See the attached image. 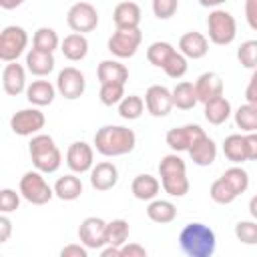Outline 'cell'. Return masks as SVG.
<instances>
[{
	"label": "cell",
	"mask_w": 257,
	"mask_h": 257,
	"mask_svg": "<svg viewBox=\"0 0 257 257\" xmlns=\"http://www.w3.org/2000/svg\"><path fill=\"white\" fill-rule=\"evenodd\" d=\"M137 145V135L133 128L120 124H104L94 133V149L102 157H122L128 155Z\"/></svg>",
	"instance_id": "6da1fadb"
},
{
	"label": "cell",
	"mask_w": 257,
	"mask_h": 257,
	"mask_svg": "<svg viewBox=\"0 0 257 257\" xmlns=\"http://www.w3.org/2000/svg\"><path fill=\"white\" fill-rule=\"evenodd\" d=\"M179 247L187 257H211L217 249L215 231L199 221L187 223L179 233Z\"/></svg>",
	"instance_id": "7a4b0ae2"
},
{
	"label": "cell",
	"mask_w": 257,
	"mask_h": 257,
	"mask_svg": "<svg viewBox=\"0 0 257 257\" xmlns=\"http://www.w3.org/2000/svg\"><path fill=\"white\" fill-rule=\"evenodd\" d=\"M28 153H30L34 169H38L40 173L50 175L60 169L62 155L50 135H42V133L34 135L32 141L28 143Z\"/></svg>",
	"instance_id": "3957f363"
},
{
	"label": "cell",
	"mask_w": 257,
	"mask_h": 257,
	"mask_svg": "<svg viewBox=\"0 0 257 257\" xmlns=\"http://www.w3.org/2000/svg\"><path fill=\"white\" fill-rule=\"evenodd\" d=\"M207 32H209V40L213 44L227 46L237 36V22H235L231 12L221 10V8H213L207 16Z\"/></svg>",
	"instance_id": "277c9868"
},
{
	"label": "cell",
	"mask_w": 257,
	"mask_h": 257,
	"mask_svg": "<svg viewBox=\"0 0 257 257\" xmlns=\"http://www.w3.org/2000/svg\"><path fill=\"white\" fill-rule=\"evenodd\" d=\"M42 175L44 173H40L36 169V171H26L20 177L18 191H20L22 199H26L32 205H46L52 197H56L54 195V187H50Z\"/></svg>",
	"instance_id": "5b68a950"
},
{
	"label": "cell",
	"mask_w": 257,
	"mask_h": 257,
	"mask_svg": "<svg viewBox=\"0 0 257 257\" xmlns=\"http://www.w3.org/2000/svg\"><path fill=\"white\" fill-rule=\"evenodd\" d=\"M143 42V32L141 28H116L112 36L108 38L106 46L108 52L116 58H131L137 54L139 46Z\"/></svg>",
	"instance_id": "8992f818"
},
{
	"label": "cell",
	"mask_w": 257,
	"mask_h": 257,
	"mask_svg": "<svg viewBox=\"0 0 257 257\" xmlns=\"http://www.w3.org/2000/svg\"><path fill=\"white\" fill-rule=\"evenodd\" d=\"M26 46H28V34L22 26L10 24L0 32V60L2 62L18 60V56L26 50Z\"/></svg>",
	"instance_id": "52a82bcc"
},
{
	"label": "cell",
	"mask_w": 257,
	"mask_h": 257,
	"mask_svg": "<svg viewBox=\"0 0 257 257\" xmlns=\"http://www.w3.org/2000/svg\"><path fill=\"white\" fill-rule=\"evenodd\" d=\"M44 124H46V116L36 106L22 108V110L14 112L10 118V128L18 137H34L44 128Z\"/></svg>",
	"instance_id": "ba28073f"
},
{
	"label": "cell",
	"mask_w": 257,
	"mask_h": 257,
	"mask_svg": "<svg viewBox=\"0 0 257 257\" xmlns=\"http://www.w3.org/2000/svg\"><path fill=\"white\" fill-rule=\"evenodd\" d=\"M66 24L72 32H92L98 26V12L90 2H76L68 8L66 14Z\"/></svg>",
	"instance_id": "9c48e42d"
},
{
	"label": "cell",
	"mask_w": 257,
	"mask_h": 257,
	"mask_svg": "<svg viewBox=\"0 0 257 257\" xmlns=\"http://www.w3.org/2000/svg\"><path fill=\"white\" fill-rule=\"evenodd\" d=\"M84 88H86V80H84V74L78 68L66 66V68H62L58 72V76H56V90L66 100L80 98L84 94Z\"/></svg>",
	"instance_id": "30bf717a"
},
{
	"label": "cell",
	"mask_w": 257,
	"mask_h": 257,
	"mask_svg": "<svg viewBox=\"0 0 257 257\" xmlns=\"http://www.w3.org/2000/svg\"><path fill=\"white\" fill-rule=\"evenodd\" d=\"M78 239L88 249H102L106 245V221L100 217H86L78 225Z\"/></svg>",
	"instance_id": "8fae6325"
},
{
	"label": "cell",
	"mask_w": 257,
	"mask_h": 257,
	"mask_svg": "<svg viewBox=\"0 0 257 257\" xmlns=\"http://www.w3.org/2000/svg\"><path fill=\"white\" fill-rule=\"evenodd\" d=\"M145 104L153 116H157V118L167 116L175 106L173 104V90H169L163 84H153L145 92Z\"/></svg>",
	"instance_id": "7c38bea8"
},
{
	"label": "cell",
	"mask_w": 257,
	"mask_h": 257,
	"mask_svg": "<svg viewBox=\"0 0 257 257\" xmlns=\"http://www.w3.org/2000/svg\"><path fill=\"white\" fill-rule=\"evenodd\" d=\"M66 165L72 173H90V169L94 167V151L88 143L84 141H76L68 147L66 151Z\"/></svg>",
	"instance_id": "4fadbf2b"
},
{
	"label": "cell",
	"mask_w": 257,
	"mask_h": 257,
	"mask_svg": "<svg viewBox=\"0 0 257 257\" xmlns=\"http://www.w3.org/2000/svg\"><path fill=\"white\" fill-rule=\"evenodd\" d=\"M205 135V131L199 126V124H183V126H175L167 133V145L171 147V151L175 153H183V151H189L193 147V143Z\"/></svg>",
	"instance_id": "5bb4252c"
},
{
	"label": "cell",
	"mask_w": 257,
	"mask_h": 257,
	"mask_svg": "<svg viewBox=\"0 0 257 257\" xmlns=\"http://www.w3.org/2000/svg\"><path fill=\"white\" fill-rule=\"evenodd\" d=\"M2 88L10 96H18L20 92H26V68L16 60L6 62L2 70Z\"/></svg>",
	"instance_id": "9a60e30c"
},
{
	"label": "cell",
	"mask_w": 257,
	"mask_h": 257,
	"mask_svg": "<svg viewBox=\"0 0 257 257\" xmlns=\"http://www.w3.org/2000/svg\"><path fill=\"white\" fill-rule=\"evenodd\" d=\"M223 78L217 74V72H203L197 80H195V92H197V98L199 102H209L217 96H223Z\"/></svg>",
	"instance_id": "2e32d148"
},
{
	"label": "cell",
	"mask_w": 257,
	"mask_h": 257,
	"mask_svg": "<svg viewBox=\"0 0 257 257\" xmlns=\"http://www.w3.org/2000/svg\"><path fill=\"white\" fill-rule=\"evenodd\" d=\"M179 52L185 54L191 60H199V58L207 56V52H209V40L201 32H195V30L185 32L179 38Z\"/></svg>",
	"instance_id": "e0dca14e"
},
{
	"label": "cell",
	"mask_w": 257,
	"mask_h": 257,
	"mask_svg": "<svg viewBox=\"0 0 257 257\" xmlns=\"http://www.w3.org/2000/svg\"><path fill=\"white\" fill-rule=\"evenodd\" d=\"M118 181V169L110 161L96 163L90 169V185L96 191H110Z\"/></svg>",
	"instance_id": "ac0fdd59"
},
{
	"label": "cell",
	"mask_w": 257,
	"mask_h": 257,
	"mask_svg": "<svg viewBox=\"0 0 257 257\" xmlns=\"http://www.w3.org/2000/svg\"><path fill=\"white\" fill-rule=\"evenodd\" d=\"M187 153H189V157H191V161H193L195 165H199V167H209V165H213L215 159H217V145H215V141H213L211 137H207V133H205V135H201V137L193 143V147H191Z\"/></svg>",
	"instance_id": "d6986e66"
},
{
	"label": "cell",
	"mask_w": 257,
	"mask_h": 257,
	"mask_svg": "<svg viewBox=\"0 0 257 257\" xmlns=\"http://www.w3.org/2000/svg\"><path fill=\"white\" fill-rule=\"evenodd\" d=\"M141 18H143L141 6L137 2H133V0H124V2L114 6L112 20H114L116 28H139Z\"/></svg>",
	"instance_id": "ffe728a7"
},
{
	"label": "cell",
	"mask_w": 257,
	"mask_h": 257,
	"mask_svg": "<svg viewBox=\"0 0 257 257\" xmlns=\"http://www.w3.org/2000/svg\"><path fill=\"white\" fill-rule=\"evenodd\" d=\"M54 52H44L38 48H30L26 52V70L32 72L34 76H48L54 70Z\"/></svg>",
	"instance_id": "44dd1931"
},
{
	"label": "cell",
	"mask_w": 257,
	"mask_h": 257,
	"mask_svg": "<svg viewBox=\"0 0 257 257\" xmlns=\"http://www.w3.org/2000/svg\"><path fill=\"white\" fill-rule=\"evenodd\" d=\"M56 96V86L48 80H32L26 86V98L34 106H48Z\"/></svg>",
	"instance_id": "7402d4cb"
},
{
	"label": "cell",
	"mask_w": 257,
	"mask_h": 257,
	"mask_svg": "<svg viewBox=\"0 0 257 257\" xmlns=\"http://www.w3.org/2000/svg\"><path fill=\"white\" fill-rule=\"evenodd\" d=\"M159 189H161L159 179L149 175V173L137 175L133 179V183H131V191H133L135 199H139V201H153V199H157Z\"/></svg>",
	"instance_id": "603a6c76"
},
{
	"label": "cell",
	"mask_w": 257,
	"mask_h": 257,
	"mask_svg": "<svg viewBox=\"0 0 257 257\" xmlns=\"http://www.w3.org/2000/svg\"><path fill=\"white\" fill-rule=\"evenodd\" d=\"M60 50H62L64 58L78 62L88 54V38L80 32H72V34L64 36V40L60 42Z\"/></svg>",
	"instance_id": "cb8c5ba5"
},
{
	"label": "cell",
	"mask_w": 257,
	"mask_h": 257,
	"mask_svg": "<svg viewBox=\"0 0 257 257\" xmlns=\"http://www.w3.org/2000/svg\"><path fill=\"white\" fill-rule=\"evenodd\" d=\"M147 217L153 223H159V225L173 223L175 217H177V205L167 201V199H153V201H149Z\"/></svg>",
	"instance_id": "d4e9b609"
},
{
	"label": "cell",
	"mask_w": 257,
	"mask_h": 257,
	"mask_svg": "<svg viewBox=\"0 0 257 257\" xmlns=\"http://www.w3.org/2000/svg\"><path fill=\"white\" fill-rule=\"evenodd\" d=\"M96 76L98 82H118V84H126L128 80V70L124 64H120L118 60H102L96 68Z\"/></svg>",
	"instance_id": "484cf974"
},
{
	"label": "cell",
	"mask_w": 257,
	"mask_h": 257,
	"mask_svg": "<svg viewBox=\"0 0 257 257\" xmlns=\"http://www.w3.org/2000/svg\"><path fill=\"white\" fill-rule=\"evenodd\" d=\"M223 155L227 161L233 165H241L247 159V145H245V135H229L223 141Z\"/></svg>",
	"instance_id": "4316f807"
},
{
	"label": "cell",
	"mask_w": 257,
	"mask_h": 257,
	"mask_svg": "<svg viewBox=\"0 0 257 257\" xmlns=\"http://www.w3.org/2000/svg\"><path fill=\"white\" fill-rule=\"evenodd\" d=\"M161 187L167 195L171 197H185L189 193V179H187V171H179V173H167L161 175Z\"/></svg>",
	"instance_id": "83f0119b"
},
{
	"label": "cell",
	"mask_w": 257,
	"mask_h": 257,
	"mask_svg": "<svg viewBox=\"0 0 257 257\" xmlns=\"http://www.w3.org/2000/svg\"><path fill=\"white\" fill-rule=\"evenodd\" d=\"M54 195L60 201H74L82 195V181L76 175H64L54 183Z\"/></svg>",
	"instance_id": "f1b7e54d"
},
{
	"label": "cell",
	"mask_w": 257,
	"mask_h": 257,
	"mask_svg": "<svg viewBox=\"0 0 257 257\" xmlns=\"http://www.w3.org/2000/svg\"><path fill=\"white\" fill-rule=\"evenodd\" d=\"M205 118L211 122V124H223L229 116H231V102L225 98V96H217L209 102H205Z\"/></svg>",
	"instance_id": "f546056e"
},
{
	"label": "cell",
	"mask_w": 257,
	"mask_h": 257,
	"mask_svg": "<svg viewBox=\"0 0 257 257\" xmlns=\"http://www.w3.org/2000/svg\"><path fill=\"white\" fill-rule=\"evenodd\" d=\"M197 102H199V98L195 92V84L189 80L177 82V86L173 88V104L181 110H191Z\"/></svg>",
	"instance_id": "4dcf8cb0"
},
{
	"label": "cell",
	"mask_w": 257,
	"mask_h": 257,
	"mask_svg": "<svg viewBox=\"0 0 257 257\" xmlns=\"http://www.w3.org/2000/svg\"><path fill=\"white\" fill-rule=\"evenodd\" d=\"M235 124L243 133H257V104L245 102L235 110Z\"/></svg>",
	"instance_id": "1f68e13d"
},
{
	"label": "cell",
	"mask_w": 257,
	"mask_h": 257,
	"mask_svg": "<svg viewBox=\"0 0 257 257\" xmlns=\"http://www.w3.org/2000/svg\"><path fill=\"white\" fill-rule=\"evenodd\" d=\"M32 46L38 48V50H44V52H54V50L60 46V38H58V34H56L54 28L40 26V28L34 32Z\"/></svg>",
	"instance_id": "d6a6232c"
},
{
	"label": "cell",
	"mask_w": 257,
	"mask_h": 257,
	"mask_svg": "<svg viewBox=\"0 0 257 257\" xmlns=\"http://www.w3.org/2000/svg\"><path fill=\"white\" fill-rule=\"evenodd\" d=\"M173 52H175V46H173L171 42L157 40V42H153V44L147 48V60H149L153 66H157V68H163Z\"/></svg>",
	"instance_id": "836d02e7"
},
{
	"label": "cell",
	"mask_w": 257,
	"mask_h": 257,
	"mask_svg": "<svg viewBox=\"0 0 257 257\" xmlns=\"http://www.w3.org/2000/svg\"><path fill=\"white\" fill-rule=\"evenodd\" d=\"M145 100L139 94H128L118 102V114L124 120H137L145 112Z\"/></svg>",
	"instance_id": "e575fe53"
},
{
	"label": "cell",
	"mask_w": 257,
	"mask_h": 257,
	"mask_svg": "<svg viewBox=\"0 0 257 257\" xmlns=\"http://www.w3.org/2000/svg\"><path fill=\"white\" fill-rule=\"evenodd\" d=\"M128 223L124 219H112L110 223H106V245H114V247H122L128 239Z\"/></svg>",
	"instance_id": "d590c367"
},
{
	"label": "cell",
	"mask_w": 257,
	"mask_h": 257,
	"mask_svg": "<svg viewBox=\"0 0 257 257\" xmlns=\"http://www.w3.org/2000/svg\"><path fill=\"white\" fill-rule=\"evenodd\" d=\"M221 179L227 181L229 187H231L237 195H241V193H245V191L249 189V173H247L243 167H239V165L227 169V171L221 175Z\"/></svg>",
	"instance_id": "8d00e7d4"
},
{
	"label": "cell",
	"mask_w": 257,
	"mask_h": 257,
	"mask_svg": "<svg viewBox=\"0 0 257 257\" xmlns=\"http://www.w3.org/2000/svg\"><path fill=\"white\" fill-rule=\"evenodd\" d=\"M209 197H211L217 205H231L239 195L229 187V183H227V181H223V179L219 177V179H215V181L211 183Z\"/></svg>",
	"instance_id": "74e56055"
},
{
	"label": "cell",
	"mask_w": 257,
	"mask_h": 257,
	"mask_svg": "<svg viewBox=\"0 0 257 257\" xmlns=\"http://www.w3.org/2000/svg\"><path fill=\"white\" fill-rule=\"evenodd\" d=\"M187 56L185 54H181L179 50H175L171 56H169V60H167V64L163 66V70H165V74L169 76V78H183L185 74H187V68H189V64H187Z\"/></svg>",
	"instance_id": "f35d334b"
},
{
	"label": "cell",
	"mask_w": 257,
	"mask_h": 257,
	"mask_svg": "<svg viewBox=\"0 0 257 257\" xmlns=\"http://www.w3.org/2000/svg\"><path fill=\"white\" fill-rule=\"evenodd\" d=\"M124 84H118V82H104L100 84V92H98V98L104 106H112V104H118L122 98H124Z\"/></svg>",
	"instance_id": "ab89813d"
},
{
	"label": "cell",
	"mask_w": 257,
	"mask_h": 257,
	"mask_svg": "<svg viewBox=\"0 0 257 257\" xmlns=\"http://www.w3.org/2000/svg\"><path fill=\"white\" fill-rule=\"evenodd\" d=\"M237 60L243 68L255 70L257 68V40H245L237 48Z\"/></svg>",
	"instance_id": "60d3db41"
},
{
	"label": "cell",
	"mask_w": 257,
	"mask_h": 257,
	"mask_svg": "<svg viewBox=\"0 0 257 257\" xmlns=\"http://www.w3.org/2000/svg\"><path fill=\"white\" fill-rule=\"evenodd\" d=\"M235 237L243 245H257V221H239L235 225Z\"/></svg>",
	"instance_id": "b9f144b4"
},
{
	"label": "cell",
	"mask_w": 257,
	"mask_h": 257,
	"mask_svg": "<svg viewBox=\"0 0 257 257\" xmlns=\"http://www.w3.org/2000/svg\"><path fill=\"white\" fill-rule=\"evenodd\" d=\"M151 6H153V14L159 20H169L177 14L179 0H151Z\"/></svg>",
	"instance_id": "7bdbcfd3"
},
{
	"label": "cell",
	"mask_w": 257,
	"mask_h": 257,
	"mask_svg": "<svg viewBox=\"0 0 257 257\" xmlns=\"http://www.w3.org/2000/svg\"><path fill=\"white\" fill-rule=\"evenodd\" d=\"M179 171H187V165H185V161L177 153L165 155L161 159V163H159V177L167 175V173H179Z\"/></svg>",
	"instance_id": "ee69618b"
},
{
	"label": "cell",
	"mask_w": 257,
	"mask_h": 257,
	"mask_svg": "<svg viewBox=\"0 0 257 257\" xmlns=\"http://www.w3.org/2000/svg\"><path fill=\"white\" fill-rule=\"evenodd\" d=\"M20 193H16L14 189H2L0 191V211L2 213H12L20 207Z\"/></svg>",
	"instance_id": "f6af8a7d"
},
{
	"label": "cell",
	"mask_w": 257,
	"mask_h": 257,
	"mask_svg": "<svg viewBox=\"0 0 257 257\" xmlns=\"http://www.w3.org/2000/svg\"><path fill=\"white\" fill-rule=\"evenodd\" d=\"M60 257H88V247L82 243H70L60 249Z\"/></svg>",
	"instance_id": "bcb514c9"
},
{
	"label": "cell",
	"mask_w": 257,
	"mask_h": 257,
	"mask_svg": "<svg viewBox=\"0 0 257 257\" xmlns=\"http://www.w3.org/2000/svg\"><path fill=\"white\" fill-rule=\"evenodd\" d=\"M245 20L249 28L257 32V0H245Z\"/></svg>",
	"instance_id": "7dc6e473"
},
{
	"label": "cell",
	"mask_w": 257,
	"mask_h": 257,
	"mask_svg": "<svg viewBox=\"0 0 257 257\" xmlns=\"http://www.w3.org/2000/svg\"><path fill=\"white\" fill-rule=\"evenodd\" d=\"M120 257H147V249L139 243H124L120 247Z\"/></svg>",
	"instance_id": "c3c4849f"
},
{
	"label": "cell",
	"mask_w": 257,
	"mask_h": 257,
	"mask_svg": "<svg viewBox=\"0 0 257 257\" xmlns=\"http://www.w3.org/2000/svg\"><path fill=\"white\" fill-rule=\"evenodd\" d=\"M245 98H247V102L257 104V68L253 70V74L249 78V84L245 88Z\"/></svg>",
	"instance_id": "681fc988"
},
{
	"label": "cell",
	"mask_w": 257,
	"mask_h": 257,
	"mask_svg": "<svg viewBox=\"0 0 257 257\" xmlns=\"http://www.w3.org/2000/svg\"><path fill=\"white\" fill-rule=\"evenodd\" d=\"M245 145H247V159L257 161V133H245Z\"/></svg>",
	"instance_id": "f907efd6"
},
{
	"label": "cell",
	"mask_w": 257,
	"mask_h": 257,
	"mask_svg": "<svg viewBox=\"0 0 257 257\" xmlns=\"http://www.w3.org/2000/svg\"><path fill=\"white\" fill-rule=\"evenodd\" d=\"M12 233V221L8 219V213L0 215V243H6Z\"/></svg>",
	"instance_id": "816d5d0a"
},
{
	"label": "cell",
	"mask_w": 257,
	"mask_h": 257,
	"mask_svg": "<svg viewBox=\"0 0 257 257\" xmlns=\"http://www.w3.org/2000/svg\"><path fill=\"white\" fill-rule=\"evenodd\" d=\"M100 255H102V257H120V247L104 245V247L100 249Z\"/></svg>",
	"instance_id": "f5cc1de1"
},
{
	"label": "cell",
	"mask_w": 257,
	"mask_h": 257,
	"mask_svg": "<svg viewBox=\"0 0 257 257\" xmlns=\"http://www.w3.org/2000/svg\"><path fill=\"white\" fill-rule=\"evenodd\" d=\"M26 0H0V8H4V10H14V8H18V6H22Z\"/></svg>",
	"instance_id": "db71d44e"
},
{
	"label": "cell",
	"mask_w": 257,
	"mask_h": 257,
	"mask_svg": "<svg viewBox=\"0 0 257 257\" xmlns=\"http://www.w3.org/2000/svg\"><path fill=\"white\" fill-rule=\"evenodd\" d=\"M227 0H199V4L201 6H205V8H219L221 4H225Z\"/></svg>",
	"instance_id": "11a10c76"
},
{
	"label": "cell",
	"mask_w": 257,
	"mask_h": 257,
	"mask_svg": "<svg viewBox=\"0 0 257 257\" xmlns=\"http://www.w3.org/2000/svg\"><path fill=\"white\" fill-rule=\"evenodd\" d=\"M249 213H251V217L257 221V195H253L251 201H249Z\"/></svg>",
	"instance_id": "9f6ffc18"
}]
</instances>
